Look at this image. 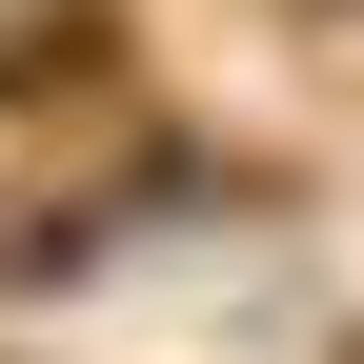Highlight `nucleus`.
I'll use <instances>...</instances> for the list:
<instances>
[{
  "label": "nucleus",
  "instance_id": "1",
  "mask_svg": "<svg viewBox=\"0 0 364 364\" xmlns=\"http://www.w3.org/2000/svg\"><path fill=\"white\" fill-rule=\"evenodd\" d=\"M41 81H122V0H21L0 21V102H41Z\"/></svg>",
  "mask_w": 364,
  "mask_h": 364
}]
</instances>
